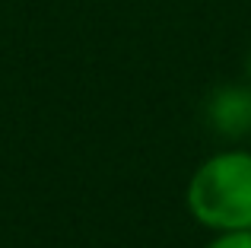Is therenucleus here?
<instances>
[{
    "label": "nucleus",
    "instance_id": "obj_2",
    "mask_svg": "<svg viewBox=\"0 0 251 248\" xmlns=\"http://www.w3.org/2000/svg\"><path fill=\"white\" fill-rule=\"evenodd\" d=\"M210 130L226 140L251 137V83H226L216 86L203 108Z\"/></svg>",
    "mask_w": 251,
    "mask_h": 248
},
{
    "label": "nucleus",
    "instance_id": "obj_1",
    "mask_svg": "<svg viewBox=\"0 0 251 248\" xmlns=\"http://www.w3.org/2000/svg\"><path fill=\"white\" fill-rule=\"evenodd\" d=\"M191 220L210 232L251 229V149H220L191 172L184 188Z\"/></svg>",
    "mask_w": 251,
    "mask_h": 248
},
{
    "label": "nucleus",
    "instance_id": "obj_3",
    "mask_svg": "<svg viewBox=\"0 0 251 248\" xmlns=\"http://www.w3.org/2000/svg\"><path fill=\"white\" fill-rule=\"evenodd\" d=\"M203 248H251V229H232V232H213Z\"/></svg>",
    "mask_w": 251,
    "mask_h": 248
},
{
    "label": "nucleus",
    "instance_id": "obj_4",
    "mask_svg": "<svg viewBox=\"0 0 251 248\" xmlns=\"http://www.w3.org/2000/svg\"><path fill=\"white\" fill-rule=\"evenodd\" d=\"M245 74H248V83H251V51H248V61H245Z\"/></svg>",
    "mask_w": 251,
    "mask_h": 248
}]
</instances>
